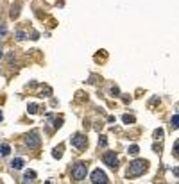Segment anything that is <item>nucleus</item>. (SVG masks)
Instances as JSON below:
<instances>
[{"mask_svg":"<svg viewBox=\"0 0 179 184\" xmlns=\"http://www.w3.org/2000/svg\"><path fill=\"white\" fill-rule=\"evenodd\" d=\"M145 168H147V163H145L143 159H136V161H133V163L129 164L127 175H131V177H138V175H142L143 172H145Z\"/></svg>","mask_w":179,"mask_h":184,"instance_id":"nucleus-1","label":"nucleus"},{"mask_svg":"<svg viewBox=\"0 0 179 184\" xmlns=\"http://www.w3.org/2000/svg\"><path fill=\"white\" fill-rule=\"evenodd\" d=\"M72 177L75 181H82L86 177V164H82V163L75 164V168L72 170Z\"/></svg>","mask_w":179,"mask_h":184,"instance_id":"nucleus-2","label":"nucleus"},{"mask_svg":"<svg viewBox=\"0 0 179 184\" xmlns=\"http://www.w3.org/2000/svg\"><path fill=\"white\" fill-rule=\"evenodd\" d=\"M40 136H38V132H31V134L27 136V140H25V143H27V147L29 149H36V147H40Z\"/></svg>","mask_w":179,"mask_h":184,"instance_id":"nucleus-3","label":"nucleus"},{"mask_svg":"<svg viewBox=\"0 0 179 184\" xmlns=\"http://www.w3.org/2000/svg\"><path fill=\"white\" fill-rule=\"evenodd\" d=\"M70 143L72 145H73V147H75V149H84L86 147V138L84 136H81V134H75L73 136V138H70Z\"/></svg>","mask_w":179,"mask_h":184,"instance_id":"nucleus-4","label":"nucleus"},{"mask_svg":"<svg viewBox=\"0 0 179 184\" xmlns=\"http://www.w3.org/2000/svg\"><path fill=\"white\" fill-rule=\"evenodd\" d=\"M92 182H95V184H99V182H107V177H106V173L102 170H93V173H92Z\"/></svg>","mask_w":179,"mask_h":184,"instance_id":"nucleus-5","label":"nucleus"},{"mask_svg":"<svg viewBox=\"0 0 179 184\" xmlns=\"http://www.w3.org/2000/svg\"><path fill=\"white\" fill-rule=\"evenodd\" d=\"M104 161H106V164L111 166V168H115V166L118 164V159H116V154H115V152H106V154H104Z\"/></svg>","mask_w":179,"mask_h":184,"instance_id":"nucleus-6","label":"nucleus"},{"mask_svg":"<svg viewBox=\"0 0 179 184\" xmlns=\"http://www.w3.org/2000/svg\"><path fill=\"white\" fill-rule=\"evenodd\" d=\"M11 166H13L14 170H21V168H23V159H20V157H16V159H13V163H11Z\"/></svg>","mask_w":179,"mask_h":184,"instance_id":"nucleus-7","label":"nucleus"},{"mask_svg":"<svg viewBox=\"0 0 179 184\" xmlns=\"http://www.w3.org/2000/svg\"><path fill=\"white\" fill-rule=\"evenodd\" d=\"M11 152V147L7 145V143H4V145H0V156H7Z\"/></svg>","mask_w":179,"mask_h":184,"instance_id":"nucleus-8","label":"nucleus"},{"mask_svg":"<svg viewBox=\"0 0 179 184\" xmlns=\"http://www.w3.org/2000/svg\"><path fill=\"white\" fill-rule=\"evenodd\" d=\"M29 179H36V172H32V170L25 172V175H23V181H25V182H29Z\"/></svg>","mask_w":179,"mask_h":184,"instance_id":"nucleus-9","label":"nucleus"},{"mask_svg":"<svg viewBox=\"0 0 179 184\" xmlns=\"http://www.w3.org/2000/svg\"><path fill=\"white\" fill-rule=\"evenodd\" d=\"M172 129H179V114H176L174 118H172Z\"/></svg>","mask_w":179,"mask_h":184,"instance_id":"nucleus-10","label":"nucleus"},{"mask_svg":"<svg viewBox=\"0 0 179 184\" xmlns=\"http://www.w3.org/2000/svg\"><path fill=\"white\" fill-rule=\"evenodd\" d=\"M138 152H140V149H138L136 145H133V147H129V154H131V156H136Z\"/></svg>","mask_w":179,"mask_h":184,"instance_id":"nucleus-11","label":"nucleus"},{"mask_svg":"<svg viewBox=\"0 0 179 184\" xmlns=\"http://www.w3.org/2000/svg\"><path fill=\"white\" fill-rule=\"evenodd\" d=\"M122 120L125 122V123H133V122H134V118H133V116H127V114H124V118H122Z\"/></svg>","mask_w":179,"mask_h":184,"instance_id":"nucleus-12","label":"nucleus"},{"mask_svg":"<svg viewBox=\"0 0 179 184\" xmlns=\"http://www.w3.org/2000/svg\"><path fill=\"white\" fill-rule=\"evenodd\" d=\"M29 113H38V106H36V104H31V106H29Z\"/></svg>","mask_w":179,"mask_h":184,"instance_id":"nucleus-13","label":"nucleus"},{"mask_svg":"<svg viewBox=\"0 0 179 184\" xmlns=\"http://www.w3.org/2000/svg\"><path fill=\"white\" fill-rule=\"evenodd\" d=\"M154 136H156L158 140H161V138H163V131H161V129H158L156 132H154Z\"/></svg>","mask_w":179,"mask_h":184,"instance_id":"nucleus-14","label":"nucleus"},{"mask_svg":"<svg viewBox=\"0 0 179 184\" xmlns=\"http://www.w3.org/2000/svg\"><path fill=\"white\" fill-rule=\"evenodd\" d=\"M174 154H176V157H179V141L174 145Z\"/></svg>","mask_w":179,"mask_h":184,"instance_id":"nucleus-15","label":"nucleus"},{"mask_svg":"<svg viewBox=\"0 0 179 184\" xmlns=\"http://www.w3.org/2000/svg\"><path fill=\"white\" fill-rule=\"evenodd\" d=\"M54 157H57V159L61 157V149H56V150H54Z\"/></svg>","mask_w":179,"mask_h":184,"instance_id":"nucleus-16","label":"nucleus"},{"mask_svg":"<svg viewBox=\"0 0 179 184\" xmlns=\"http://www.w3.org/2000/svg\"><path fill=\"white\" fill-rule=\"evenodd\" d=\"M16 38H18V39H25V32H18V34H16Z\"/></svg>","mask_w":179,"mask_h":184,"instance_id":"nucleus-17","label":"nucleus"},{"mask_svg":"<svg viewBox=\"0 0 179 184\" xmlns=\"http://www.w3.org/2000/svg\"><path fill=\"white\" fill-rule=\"evenodd\" d=\"M174 173H176V175L179 177V168H176V170H174Z\"/></svg>","mask_w":179,"mask_h":184,"instance_id":"nucleus-18","label":"nucleus"},{"mask_svg":"<svg viewBox=\"0 0 179 184\" xmlns=\"http://www.w3.org/2000/svg\"><path fill=\"white\" fill-rule=\"evenodd\" d=\"M2 118H4V114H2V113H0V122H2Z\"/></svg>","mask_w":179,"mask_h":184,"instance_id":"nucleus-19","label":"nucleus"},{"mask_svg":"<svg viewBox=\"0 0 179 184\" xmlns=\"http://www.w3.org/2000/svg\"><path fill=\"white\" fill-rule=\"evenodd\" d=\"M0 57H2V48H0Z\"/></svg>","mask_w":179,"mask_h":184,"instance_id":"nucleus-20","label":"nucleus"}]
</instances>
